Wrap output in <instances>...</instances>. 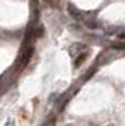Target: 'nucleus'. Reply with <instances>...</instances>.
I'll return each mask as SVG.
<instances>
[{
  "mask_svg": "<svg viewBox=\"0 0 125 126\" xmlns=\"http://www.w3.org/2000/svg\"><path fill=\"white\" fill-rule=\"evenodd\" d=\"M85 55H87V54H85V52H84V54H83V55H80V57H78V61H77V63H75V65H77V67H78L80 64H81V63H83V61H84Z\"/></svg>",
  "mask_w": 125,
  "mask_h": 126,
  "instance_id": "f257e3e1",
  "label": "nucleus"
},
{
  "mask_svg": "<svg viewBox=\"0 0 125 126\" xmlns=\"http://www.w3.org/2000/svg\"><path fill=\"white\" fill-rule=\"evenodd\" d=\"M114 48H117V50H125V44H114Z\"/></svg>",
  "mask_w": 125,
  "mask_h": 126,
  "instance_id": "f03ea898",
  "label": "nucleus"
},
{
  "mask_svg": "<svg viewBox=\"0 0 125 126\" xmlns=\"http://www.w3.org/2000/svg\"><path fill=\"white\" fill-rule=\"evenodd\" d=\"M119 37H121V38H125V34H121Z\"/></svg>",
  "mask_w": 125,
  "mask_h": 126,
  "instance_id": "7ed1b4c3",
  "label": "nucleus"
}]
</instances>
